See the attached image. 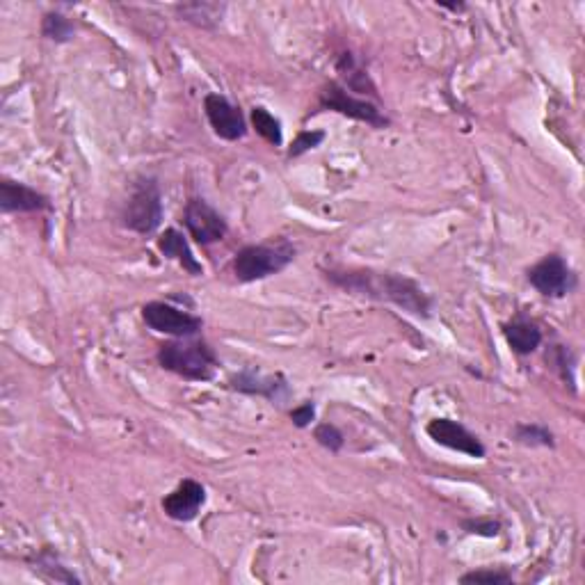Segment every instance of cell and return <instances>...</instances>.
<instances>
[{"label": "cell", "instance_id": "cell-1", "mask_svg": "<svg viewBox=\"0 0 585 585\" xmlns=\"http://www.w3.org/2000/svg\"><path fill=\"white\" fill-rule=\"evenodd\" d=\"M327 282L341 291L359 295L375 302L396 304L416 318H430L435 302L414 279L398 275V272L373 270V268H350V270H325Z\"/></svg>", "mask_w": 585, "mask_h": 585}, {"label": "cell", "instance_id": "cell-2", "mask_svg": "<svg viewBox=\"0 0 585 585\" xmlns=\"http://www.w3.org/2000/svg\"><path fill=\"white\" fill-rule=\"evenodd\" d=\"M156 362L163 371L179 375L188 382H211L220 366L218 355L202 336H186V339L160 343Z\"/></svg>", "mask_w": 585, "mask_h": 585}, {"label": "cell", "instance_id": "cell-3", "mask_svg": "<svg viewBox=\"0 0 585 585\" xmlns=\"http://www.w3.org/2000/svg\"><path fill=\"white\" fill-rule=\"evenodd\" d=\"M298 256L291 240L279 238L275 243L245 245L236 252L231 270L240 284H252L284 272Z\"/></svg>", "mask_w": 585, "mask_h": 585}, {"label": "cell", "instance_id": "cell-4", "mask_svg": "<svg viewBox=\"0 0 585 585\" xmlns=\"http://www.w3.org/2000/svg\"><path fill=\"white\" fill-rule=\"evenodd\" d=\"M122 224L133 234H156L165 218L163 190L156 176H140L131 186L128 199L122 206Z\"/></svg>", "mask_w": 585, "mask_h": 585}, {"label": "cell", "instance_id": "cell-5", "mask_svg": "<svg viewBox=\"0 0 585 585\" xmlns=\"http://www.w3.org/2000/svg\"><path fill=\"white\" fill-rule=\"evenodd\" d=\"M318 108L330 110L336 115H343L348 119H355L359 124H366L375 128V131H384L391 126V119L387 117L378 103L362 99V96L350 94L341 83H327L323 90L318 92Z\"/></svg>", "mask_w": 585, "mask_h": 585}, {"label": "cell", "instance_id": "cell-6", "mask_svg": "<svg viewBox=\"0 0 585 585\" xmlns=\"http://www.w3.org/2000/svg\"><path fill=\"white\" fill-rule=\"evenodd\" d=\"M526 279L540 295L554 300L567 298V295L574 293L576 284H579L574 268L565 261V256L556 252L542 256L533 268H528Z\"/></svg>", "mask_w": 585, "mask_h": 585}, {"label": "cell", "instance_id": "cell-7", "mask_svg": "<svg viewBox=\"0 0 585 585\" xmlns=\"http://www.w3.org/2000/svg\"><path fill=\"white\" fill-rule=\"evenodd\" d=\"M142 320L149 330L158 334L172 336V339H186V336H199L202 334L204 320L190 314L186 309L174 307L170 302L154 300L147 302L142 307Z\"/></svg>", "mask_w": 585, "mask_h": 585}, {"label": "cell", "instance_id": "cell-8", "mask_svg": "<svg viewBox=\"0 0 585 585\" xmlns=\"http://www.w3.org/2000/svg\"><path fill=\"white\" fill-rule=\"evenodd\" d=\"M183 227H186L190 238L202 247L220 243L229 234V224L224 220V215L215 211L204 197L188 199L186 208H183Z\"/></svg>", "mask_w": 585, "mask_h": 585}, {"label": "cell", "instance_id": "cell-9", "mask_svg": "<svg viewBox=\"0 0 585 585\" xmlns=\"http://www.w3.org/2000/svg\"><path fill=\"white\" fill-rule=\"evenodd\" d=\"M204 112L208 124H211L213 133L218 135L220 140L227 142H238L247 135V122L243 110H240L236 103H231L227 96L211 92L204 96Z\"/></svg>", "mask_w": 585, "mask_h": 585}, {"label": "cell", "instance_id": "cell-10", "mask_svg": "<svg viewBox=\"0 0 585 585\" xmlns=\"http://www.w3.org/2000/svg\"><path fill=\"white\" fill-rule=\"evenodd\" d=\"M426 432L435 444L451 448V451H458L462 455H467V458L483 460L487 455V448L480 442L476 432H471L460 421L446 419V416H442V419H432L426 426Z\"/></svg>", "mask_w": 585, "mask_h": 585}, {"label": "cell", "instance_id": "cell-11", "mask_svg": "<svg viewBox=\"0 0 585 585\" xmlns=\"http://www.w3.org/2000/svg\"><path fill=\"white\" fill-rule=\"evenodd\" d=\"M227 384L231 391H238V394H245V396L266 398L272 405H282L291 398V384H288V380L282 373L261 375L252 371V368H245V371H238L231 375Z\"/></svg>", "mask_w": 585, "mask_h": 585}, {"label": "cell", "instance_id": "cell-12", "mask_svg": "<svg viewBox=\"0 0 585 585\" xmlns=\"http://www.w3.org/2000/svg\"><path fill=\"white\" fill-rule=\"evenodd\" d=\"M206 499V487L197 483V480L186 478L170 494H165V499L160 501V508H163L165 517H170L172 522L188 524L199 517V512L206 506Z\"/></svg>", "mask_w": 585, "mask_h": 585}, {"label": "cell", "instance_id": "cell-13", "mask_svg": "<svg viewBox=\"0 0 585 585\" xmlns=\"http://www.w3.org/2000/svg\"><path fill=\"white\" fill-rule=\"evenodd\" d=\"M51 197L39 192L28 183L14 181L10 176L0 179V211L5 215L12 213H44L51 211Z\"/></svg>", "mask_w": 585, "mask_h": 585}, {"label": "cell", "instance_id": "cell-14", "mask_svg": "<svg viewBox=\"0 0 585 585\" xmlns=\"http://www.w3.org/2000/svg\"><path fill=\"white\" fill-rule=\"evenodd\" d=\"M501 330H503V339H506L510 350L519 357L533 355L544 341L540 325L524 314H517L515 318L508 320V323H503Z\"/></svg>", "mask_w": 585, "mask_h": 585}, {"label": "cell", "instance_id": "cell-15", "mask_svg": "<svg viewBox=\"0 0 585 585\" xmlns=\"http://www.w3.org/2000/svg\"><path fill=\"white\" fill-rule=\"evenodd\" d=\"M158 245V252L165 256V259L170 261H176L179 266L188 272L190 277H202L204 275V266L199 263V259L195 256V252H192V247L188 243V238L181 234L179 229H165L163 234L158 236L156 240Z\"/></svg>", "mask_w": 585, "mask_h": 585}, {"label": "cell", "instance_id": "cell-16", "mask_svg": "<svg viewBox=\"0 0 585 585\" xmlns=\"http://www.w3.org/2000/svg\"><path fill=\"white\" fill-rule=\"evenodd\" d=\"M336 74H339L341 85L346 87L350 94H355V96L359 94L362 99H366V96L380 99L378 87H375L371 74H368V71L362 67V62H359L350 51L339 55V60H336Z\"/></svg>", "mask_w": 585, "mask_h": 585}, {"label": "cell", "instance_id": "cell-17", "mask_svg": "<svg viewBox=\"0 0 585 585\" xmlns=\"http://www.w3.org/2000/svg\"><path fill=\"white\" fill-rule=\"evenodd\" d=\"M174 12L181 21H186L199 30H215L224 19L227 5L224 3H183V5H176Z\"/></svg>", "mask_w": 585, "mask_h": 585}, {"label": "cell", "instance_id": "cell-18", "mask_svg": "<svg viewBox=\"0 0 585 585\" xmlns=\"http://www.w3.org/2000/svg\"><path fill=\"white\" fill-rule=\"evenodd\" d=\"M250 122H252L254 131L259 133L261 138L266 140L268 144H272V147H282V144H284L282 122H279V119L272 115L268 108L254 106L252 112H250Z\"/></svg>", "mask_w": 585, "mask_h": 585}, {"label": "cell", "instance_id": "cell-19", "mask_svg": "<svg viewBox=\"0 0 585 585\" xmlns=\"http://www.w3.org/2000/svg\"><path fill=\"white\" fill-rule=\"evenodd\" d=\"M42 37L55 44H69L76 37V23L58 10L46 12L42 19Z\"/></svg>", "mask_w": 585, "mask_h": 585}, {"label": "cell", "instance_id": "cell-20", "mask_svg": "<svg viewBox=\"0 0 585 585\" xmlns=\"http://www.w3.org/2000/svg\"><path fill=\"white\" fill-rule=\"evenodd\" d=\"M512 439L528 448H556V435L542 423H517Z\"/></svg>", "mask_w": 585, "mask_h": 585}, {"label": "cell", "instance_id": "cell-21", "mask_svg": "<svg viewBox=\"0 0 585 585\" xmlns=\"http://www.w3.org/2000/svg\"><path fill=\"white\" fill-rule=\"evenodd\" d=\"M30 563L35 565V570L42 572L46 579L58 581V583H80L78 576L74 572H69L67 567L62 565L58 554H55V551H51V549L39 551V554L30 560Z\"/></svg>", "mask_w": 585, "mask_h": 585}, {"label": "cell", "instance_id": "cell-22", "mask_svg": "<svg viewBox=\"0 0 585 585\" xmlns=\"http://www.w3.org/2000/svg\"><path fill=\"white\" fill-rule=\"evenodd\" d=\"M547 362L554 364L556 373L560 375V380H563L567 387H570L576 394V380H574L576 359L572 355V350L567 346H554V348H551L549 355H547Z\"/></svg>", "mask_w": 585, "mask_h": 585}, {"label": "cell", "instance_id": "cell-23", "mask_svg": "<svg viewBox=\"0 0 585 585\" xmlns=\"http://www.w3.org/2000/svg\"><path fill=\"white\" fill-rule=\"evenodd\" d=\"M460 583H487V585H508L512 583V572L503 567H483L460 576Z\"/></svg>", "mask_w": 585, "mask_h": 585}, {"label": "cell", "instance_id": "cell-24", "mask_svg": "<svg viewBox=\"0 0 585 585\" xmlns=\"http://www.w3.org/2000/svg\"><path fill=\"white\" fill-rule=\"evenodd\" d=\"M314 439L330 453H341L346 446V435L334 423H320L314 430Z\"/></svg>", "mask_w": 585, "mask_h": 585}, {"label": "cell", "instance_id": "cell-25", "mask_svg": "<svg viewBox=\"0 0 585 585\" xmlns=\"http://www.w3.org/2000/svg\"><path fill=\"white\" fill-rule=\"evenodd\" d=\"M501 528V522L494 517L462 519V531L469 535H478V538H496V535H501Z\"/></svg>", "mask_w": 585, "mask_h": 585}, {"label": "cell", "instance_id": "cell-26", "mask_svg": "<svg viewBox=\"0 0 585 585\" xmlns=\"http://www.w3.org/2000/svg\"><path fill=\"white\" fill-rule=\"evenodd\" d=\"M325 131H300L298 138L293 140L291 149H288V158H300L304 154H309V151L318 149L320 144L325 142Z\"/></svg>", "mask_w": 585, "mask_h": 585}, {"label": "cell", "instance_id": "cell-27", "mask_svg": "<svg viewBox=\"0 0 585 585\" xmlns=\"http://www.w3.org/2000/svg\"><path fill=\"white\" fill-rule=\"evenodd\" d=\"M288 416H291L293 426L295 428H309L311 423L316 421V403L314 400H304V403H300L298 407H293L291 412H288Z\"/></svg>", "mask_w": 585, "mask_h": 585}, {"label": "cell", "instance_id": "cell-28", "mask_svg": "<svg viewBox=\"0 0 585 585\" xmlns=\"http://www.w3.org/2000/svg\"><path fill=\"white\" fill-rule=\"evenodd\" d=\"M442 7H444V10L455 12V14H460V12L467 10V5H464V3H458V5H455V3H453V5H451V3H442Z\"/></svg>", "mask_w": 585, "mask_h": 585}]
</instances>
